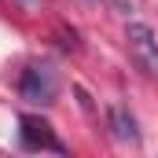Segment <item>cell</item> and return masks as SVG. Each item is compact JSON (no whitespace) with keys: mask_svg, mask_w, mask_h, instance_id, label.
<instances>
[{"mask_svg":"<svg viewBox=\"0 0 158 158\" xmlns=\"http://www.w3.org/2000/svg\"><path fill=\"white\" fill-rule=\"evenodd\" d=\"M114 7H118V15H132L136 4H132V0H114Z\"/></svg>","mask_w":158,"mask_h":158,"instance_id":"5","label":"cell"},{"mask_svg":"<svg viewBox=\"0 0 158 158\" xmlns=\"http://www.w3.org/2000/svg\"><path fill=\"white\" fill-rule=\"evenodd\" d=\"M55 74H52V66H30L22 81H19V92H22V99H30V103H52L55 99Z\"/></svg>","mask_w":158,"mask_h":158,"instance_id":"2","label":"cell"},{"mask_svg":"<svg viewBox=\"0 0 158 158\" xmlns=\"http://www.w3.org/2000/svg\"><path fill=\"white\" fill-rule=\"evenodd\" d=\"M19 125H22V143H26L30 151H37V147H48V151H59V155L66 151V147H63V143H59V140L52 136V125H48L44 118H33V114H22V118H19Z\"/></svg>","mask_w":158,"mask_h":158,"instance_id":"3","label":"cell"},{"mask_svg":"<svg viewBox=\"0 0 158 158\" xmlns=\"http://www.w3.org/2000/svg\"><path fill=\"white\" fill-rule=\"evenodd\" d=\"M110 132H114V140H121V143H136L140 140V132H136V121H132V114H125L121 107H110Z\"/></svg>","mask_w":158,"mask_h":158,"instance_id":"4","label":"cell"},{"mask_svg":"<svg viewBox=\"0 0 158 158\" xmlns=\"http://www.w3.org/2000/svg\"><path fill=\"white\" fill-rule=\"evenodd\" d=\"M125 40H129V52H132V59L140 63V70L158 74V37H155V30L143 26V22H129Z\"/></svg>","mask_w":158,"mask_h":158,"instance_id":"1","label":"cell"}]
</instances>
